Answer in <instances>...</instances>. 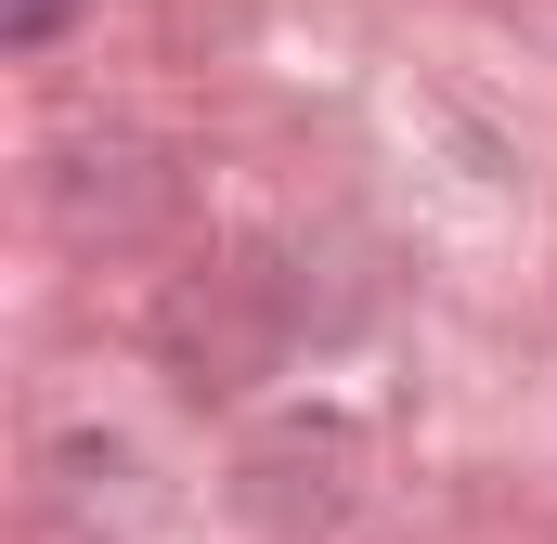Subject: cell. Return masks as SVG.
<instances>
[{"label":"cell","instance_id":"6da1fadb","mask_svg":"<svg viewBox=\"0 0 557 544\" xmlns=\"http://www.w3.org/2000/svg\"><path fill=\"white\" fill-rule=\"evenodd\" d=\"M52 26H65V0H0V39H13V52H39Z\"/></svg>","mask_w":557,"mask_h":544}]
</instances>
